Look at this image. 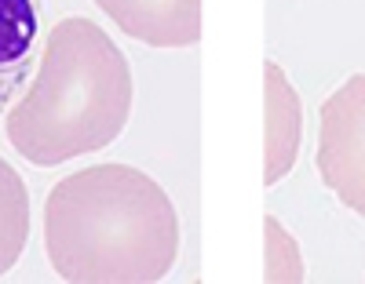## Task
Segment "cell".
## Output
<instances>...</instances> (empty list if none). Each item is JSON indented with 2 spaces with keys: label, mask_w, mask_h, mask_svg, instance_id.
<instances>
[{
  "label": "cell",
  "mask_w": 365,
  "mask_h": 284,
  "mask_svg": "<svg viewBox=\"0 0 365 284\" xmlns=\"http://www.w3.org/2000/svg\"><path fill=\"white\" fill-rule=\"evenodd\" d=\"M263 182L278 186L296 164L303 135L299 95L278 62L263 66Z\"/></svg>",
  "instance_id": "obj_5"
},
{
  "label": "cell",
  "mask_w": 365,
  "mask_h": 284,
  "mask_svg": "<svg viewBox=\"0 0 365 284\" xmlns=\"http://www.w3.org/2000/svg\"><path fill=\"white\" fill-rule=\"evenodd\" d=\"M132 113V70L106 29L91 19H58L41 66L11 106L8 142L37 168L110 146Z\"/></svg>",
  "instance_id": "obj_2"
},
{
  "label": "cell",
  "mask_w": 365,
  "mask_h": 284,
  "mask_svg": "<svg viewBox=\"0 0 365 284\" xmlns=\"http://www.w3.org/2000/svg\"><path fill=\"white\" fill-rule=\"evenodd\" d=\"M44 251L73 284H154L179 256V215L132 164H91L51 186Z\"/></svg>",
  "instance_id": "obj_1"
},
{
  "label": "cell",
  "mask_w": 365,
  "mask_h": 284,
  "mask_svg": "<svg viewBox=\"0 0 365 284\" xmlns=\"http://www.w3.org/2000/svg\"><path fill=\"white\" fill-rule=\"evenodd\" d=\"M263 280L267 284H299L303 280V256L296 237L274 215L263 219Z\"/></svg>",
  "instance_id": "obj_8"
},
{
  "label": "cell",
  "mask_w": 365,
  "mask_h": 284,
  "mask_svg": "<svg viewBox=\"0 0 365 284\" xmlns=\"http://www.w3.org/2000/svg\"><path fill=\"white\" fill-rule=\"evenodd\" d=\"M117 29L150 48H190L201 41V0H96Z\"/></svg>",
  "instance_id": "obj_4"
},
{
  "label": "cell",
  "mask_w": 365,
  "mask_h": 284,
  "mask_svg": "<svg viewBox=\"0 0 365 284\" xmlns=\"http://www.w3.org/2000/svg\"><path fill=\"white\" fill-rule=\"evenodd\" d=\"M41 48L37 0H0V113L29 84Z\"/></svg>",
  "instance_id": "obj_6"
},
{
  "label": "cell",
  "mask_w": 365,
  "mask_h": 284,
  "mask_svg": "<svg viewBox=\"0 0 365 284\" xmlns=\"http://www.w3.org/2000/svg\"><path fill=\"white\" fill-rule=\"evenodd\" d=\"M318 175L340 204L365 215V73L347 77L322 102Z\"/></svg>",
  "instance_id": "obj_3"
},
{
  "label": "cell",
  "mask_w": 365,
  "mask_h": 284,
  "mask_svg": "<svg viewBox=\"0 0 365 284\" xmlns=\"http://www.w3.org/2000/svg\"><path fill=\"white\" fill-rule=\"evenodd\" d=\"M29 241V189L22 175L0 157V277H4Z\"/></svg>",
  "instance_id": "obj_7"
}]
</instances>
